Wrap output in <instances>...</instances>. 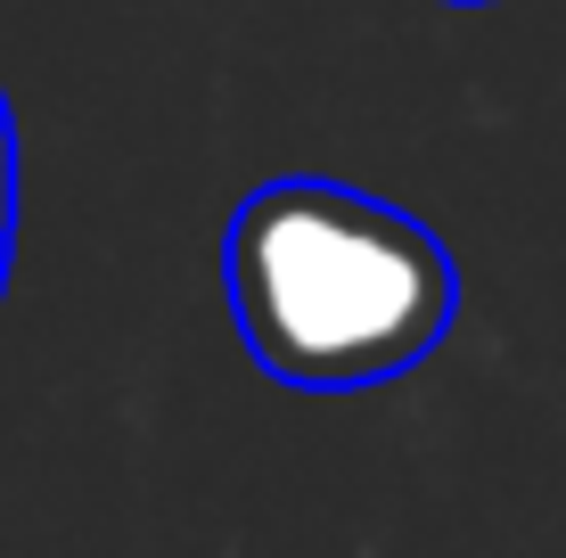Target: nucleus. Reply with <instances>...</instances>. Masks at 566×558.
<instances>
[{
  "label": "nucleus",
  "instance_id": "obj_1",
  "mask_svg": "<svg viewBox=\"0 0 566 558\" xmlns=\"http://www.w3.org/2000/svg\"><path fill=\"white\" fill-rule=\"evenodd\" d=\"M222 287L247 354L304 394L419 370L460 313L443 239L345 181H263L222 230Z\"/></svg>",
  "mask_w": 566,
  "mask_h": 558
},
{
  "label": "nucleus",
  "instance_id": "obj_2",
  "mask_svg": "<svg viewBox=\"0 0 566 558\" xmlns=\"http://www.w3.org/2000/svg\"><path fill=\"white\" fill-rule=\"evenodd\" d=\"M9 239H17V124L0 99V280H9Z\"/></svg>",
  "mask_w": 566,
  "mask_h": 558
},
{
  "label": "nucleus",
  "instance_id": "obj_3",
  "mask_svg": "<svg viewBox=\"0 0 566 558\" xmlns=\"http://www.w3.org/2000/svg\"><path fill=\"white\" fill-rule=\"evenodd\" d=\"M468 9H476V0H468Z\"/></svg>",
  "mask_w": 566,
  "mask_h": 558
}]
</instances>
